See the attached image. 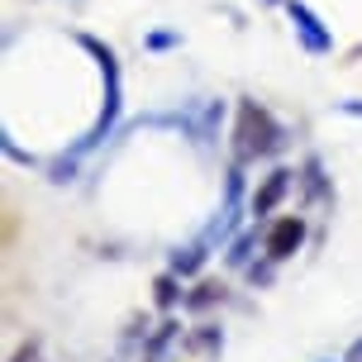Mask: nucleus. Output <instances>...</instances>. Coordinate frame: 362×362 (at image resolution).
I'll use <instances>...</instances> for the list:
<instances>
[{"label":"nucleus","mask_w":362,"mask_h":362,"mask_svg":"<svg viewBox=\"0 0 362 362\" xmlns=\"http://www.w3.org/2000/svg\"><path fill=\"white\" fill-rule=\"evenodd\" d=\"M276 148H281L276 119H272L262 105L243 100V105H238V153H243V158H267V153H276Z\"/></svg>","instance_id":"f257e3e1"},{"label":"nucleus","mask_w":362,"mask_h":362,"mask_svg":"<svg viewBox=\"0 0 362 362\" xmlns=\"http://www.w3.org/2000/svg\"><path fill=\"white\" fill-rule=\"evenodd\" d=\"M286 10H291V19H296V29H300V38H305L310 53H329V34L320 29V19L310 15L300 0H286Z\"/></svg>","instance_id":"7ed1b4c3"},{"label":"nucleus","mask_w":362,"mask_h":362,"mask_svg":"<svg viewBox=\"0 0 362 362\" xmlns=\"http://www.w3.org/2000/svg\"><path fill=\"white\" fill-rule=\"evenodd\" d=\"M344 362H362V339H358L353 348H348V358H344Z\"/></svg>","instance_id":"0eeeda50"},{"label":"nucleus","mask_w":362,"mask_h":362,"mask_svg":"<svg viewBox=\"0 0 362 362\" xmlns=\"http://www.w3.org/2000/svg\"><path fill=\"white\" fill-rule=\"evenodd\" d=\"M344 110H348V115H362V100H348Z\"/></svg>","instance_id":"6e6552de"},{"label":"nucleus","mask_w":362,"mask_h":362,"mask_svg":"<svg viewBox=\"0 0 362 362\" xmlns=\"http://www.w3.org/2000/svg\"><path fill=\"white\" fill-rule=\"evenodd\" d=\"M158 300H163V305H172V300H177V281H172V276H163V281H158Z\"/></svg>","instance_id":"423d86ee"},{"label":"nucleus","mask_w":362,"mask_h":362,"mask_svg":"<svg viewBox=\"0 0 362 362\" xmlns=\"http://www.w3.org/2000/svg\"><path fill=\"white\" fill-rule=\"evenodd\" d=\"M200 262H205V248H186V253L172 257V272H196Z\"/></svg>","instance_id":"39448f33"},{"label":"nucleus","mask_w":362,"mask_h":362,"mask_svg":"<svg viewBox=\"0 0 362 362\" xmlns=\"http://www.w3.org/2000/svg\"><path fill=\"white\" fill-rule=\"evenodd\" d=\"M286 191H291V172H272L267 186H262V191L253 196V215H272V205L286 196Z\"/></svg>","instance_id":"20e7f679"},{"label":"nucleus","mask_w":362,"mask_h":362,"mask_svg":"<svg viewBox=\"0 0 362 362\" xmlns=\"http://www.w3.org/2000/svg\"><path fill=\"white\" fill-rule=\"evenodd\" d=\"M300 238H305V224H300L296 215L276 219V229L267 234V257H272V262H281V257H291L296 248H300Z\"/></svg>","instance_id":"f03ea898"}]
</instances>
